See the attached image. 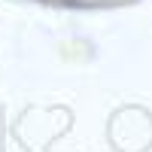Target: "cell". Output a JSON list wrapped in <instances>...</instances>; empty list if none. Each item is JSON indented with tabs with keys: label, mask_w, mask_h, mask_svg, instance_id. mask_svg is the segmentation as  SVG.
I'll list each match as a JSON object with an SVG mask.
<instances>
[{
	"label": "cell",
	"mask_w": 152,
	"mask_h": 152,
	"mask_svg": "<svg viewBox=\"0 0 152 152\" xmlns=\"http://www.w3.org/2000/svg\"><path fill=\"white\" fill-rule=\"evenodd\" d=\"M31 3H46L61 9H113V6H131L137 0H31Z\"/></svg>",
	"instance_id": "1"
}]
</instances>
